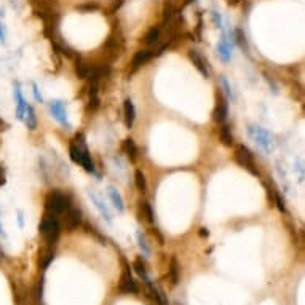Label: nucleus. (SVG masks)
<instances>
[{"instance_id": "obj_1", "label": "nucleus", "mask_w": 305, "mask_h": 305, "mask_svg": "<svg viewBox=\"0 0 305 305\" xmlns=\"http://www.w3.org/2000/svg\"><path fill=\"white\" fill-rule=\"evenodd\" d=\"M34 11L44 20L47 29H54L58 24V5L54 0H30Z\"/></svg>"}, {"instance_id": "obj_2", "label": "nucleus", "mask_w": 305, "mask_h": 305, "mask_svg": "<svg viewBox=\"0 0 305 305\" xmlns=\"http://www.w3.org/2000/svg\"><path fill=\"white\" fill-rule=\"evenodd\" d=\"M248 136L253 139L254 144L258 145L260 150H264L265 154H270L275 149V138L273 134L265 130V128L258 126V125H249L248 128Z\"/></svg>"}, {"instance_id": "obj_3", "label": "nucleus", "mask_w": 305, "mask_h": 305, "mask_svg": "<svg viewBox=\"0 0 305 305\" xmlns=\"http://www.w3.org/2000/svg\"><path fill=\"white\" fill-rule=\"evenodd\" d=\"M70 206H72L70 197L61 190H53L47 197V201H45V208L48 211V214H53V216L64 214Z\"/></svg>"}, {"instance_id": "obj_4", "label": "nucleus", "mask_w": 305, "mask_h": 305, "mask_svg": "<svg viewBox=\"0 0 305 305\" xmlns=\"http://www.w3.org/2000/svg\"><path fill=\"white\" fill-rule=\"evenodd\" d=\"M235 162L240 164V166L243 169H246V171L249 174H253V176H260L259 173V168H258V164H256L254 162V157L251 154V150H249L246 145H236V150H235Z\"/></svg>"}, {"instance_id": "obj_5", "label": "nucleus", "mask_w": 305, "mask_h": 305, "mask_svg": "<svg viewBox=\"0 0 305 305\" xmlns=\"http://www.w3.org/2000/svg\"><path fill=\"white\" fill-rule=\"evenodd\" d=\"M40 234L45 236V240L48 243H54L58 240L59 232H61V225L59 221L56 219V216L53 214H47L40 222Z\"/></svg>"}, {"instance_id": "obj_6", "label": "nucleus", "mask_w": 305, "mask_h": 305, "mask_svg": "<svg viewBox=\"0 0 305 305\" xmlns=\"http://www.w3.org/2000/svg\"><path fill=\"white\" fill-rule=\"evenodd\" d=\"M74 142L78 147V164L83 166L85 171L94 173V163H93V160H91L88 145H87V142H85V136L83 134H77V136L74 138Z\"/></svg>"}, {"instance_id": "obj_7", "label": "nucleus", "mask_w": 305, "mask_h": 305, "mask_svg": "<svg viewBox=\"0 0 305 305\" xmlns=\"http://www.w3.org/2000/svg\"><path fill=\"white\" fill-rule=\"evenodd\" d=\"M48 107H50V114L51 117L58 121V123L63 125L66 130H70V121H69V115H67V106L64 101L61 99H54L48 102Z\"/></svg>"}, {"instance_id": "obj_8", "label": "nucleus", "mask_w": 305, "mask_h": 305, "mask_svg": "<svg viewBox=\"0 0 305 305\" xmlns=\"http://www.w3.org/2000/svg\"><path fill=\"white\" fill-rule=\"evenodd\" d=\"M88 197H90V200L93 201L94 203V208L97 210V212H99L101 214V217L104 219V221L111 225L112 224V211L109 210V206H107V203H106V200L101 197L99 193H97L96 190H90L88 192Z\"/></svg>"}, {"instance_id": "obj_9", "label": "nucleus", "mask_w": 305, "mask_h": 305, "mask_svg": "<svg viewBox=\"0 0 305 305\" xmlns=\"http://www.w3.org/2000/svg\"><path fill=\"white\" fill-rule=\"evenodd\" d=\"M123 275L120 278V283H118V289L120 292H125V294H139V288L136 282L133 280L131 277V272H130V265L123 262Z\"/></svg>"}, {"instance_id": "obj_10", "label": "nucleus", "mask_w": 305, "mask_h": 305, "mask_svg": "<svg viewBox=\"0 0 305 305\" xmlns=\"http://www.w3.org/2000/svg\"><path fill=\"white\" fill-rule=\"evenodd\" d=\"M188 58H190V61L193 63V66L197 67L198 72L201 75H203L205 78H210V67H208V61H206L201 54L197 51V50H190L188 51Z\"/></svg>"}, {"instance_id": "obj_11", "label": "nucleus", "mask_w": 305, "mask_h": 305, "mask_svg": "<svg viewBox=\"0 0 305 305\" xmlns=\"http://www.w3.org/2000/svg\"><path fill=\"white\" fill-rule=\"evenodd\" d=\"M64 214H66L64 224H66V227L69 229V230H74V229L78 227V225H80V222H82V211L78 210V208H74V206H70V208L67 210Z\"/></svg>"}, {"instance_id": "obj_12", "label": "nucleus", "mask_w": 305, "mask_h": 305, "mask_svg": "<svg viewBox=\"0 0 305 305\" xmlns=\"http://www.w3.org/2000/svg\"><path fill=\"white\" fill-rule=\"evenodd\" d=\"M227 115H229V102L222 94H219L217 96V104H216V109H214V120L217 121V123H225Z\"/></svg>"}, {"instance_id": "obj_13", "label": "nucleus", "mask_w": 305, "mask_h": 305, "mask_svg": "<svg viewBox=\"0 0 305 305\" xmlns=\"http://www.w3.org/2000/svg\"><path fill=\"white\" fill-rule=\"evenodd\" d=\"M15 101H16V118L23 120V115H24V112H26L29 104L26 102V99H24V96L21 93V87L18 82L15 83Z\"/></svg>"}, {"instance_id": "obj_14", "label": "nucleus", "mask_w": 305, "mask_h": 305, "mask_svg": "<svg viewBox=\"0 0 305 305\" xmlns=\"http://www.w3.org/2000/svg\"><path fill=\"white\" fill-rule=\"evenodd\" d=\"M123 112H125V125L126 128H133L134 120H136V107H134L133 101L128 97L123 102Z\"/></svg>"}, {"instance_id": "obj_15", "label": "nucleus", "mask_w": 305, "mask_h": 305, "mask_svg": "<svg viewBox=\"0 0 305 305\" xmlns=\"http://www.w3.org/2000/svg\"><path fill=\"white\" fill-rule=\"evenodd\" d=\"M107 195H109V200L112 201L114 208L117 210L118 212H123L125 211V201L121 198V195L118 193V190L115 188L114 186H109L107 187Z\"/></svg>"}, {"instance_id": "obj_16", "label": "nucleus", "mask_w": 305, "mask_h": 305, "mask_svg": "<svg viewBox=\"0 0 305 305\" xmlns=\"http://www.w3.org/2000/svg\"><path fill=\"white\" fill-rule=\"evenodd\" d=\"M216 53H217V56L221 58L224 63H229L230 58H232V44L227 40V39H222L221 42L217 44L216 47Z\"/></svg>"}, {"instance_id": "obj_17", "label": "nucleus", "mask_w": 305, "mask_h": 305, "mask_svg": "<svg viewBox=\"0 0 305 305\" xmlns=\"http://www.w3.org/2000/svg\"><path fill=\"white\" fill-rule=\"evenodd\" d=\"M154 56H157L155 51H152V50H141V51H138L136 54H134V58H133V70H136L138 67H141L142 64L147 63L149 59H152Z\"/></svg>"}, {"instance_id": "obj_18", "label": "nucleus", "mask_w": 305, "mask_h": 305, "mask_svg": "<svg viewBox=\"0 0 305 305\" xmlns=\"http://www.w3.org/2000/svg\"><path fill=\"white\" fill-rule=\"evenodd\" d=\"M21 121L29 128V130H35V128H37V115H35V111H34L30 104L27 106V109H26V112H24Z\"/></svg>"}, {"instance_id": "obj_19", "label": "nucleus", "mask_w": 305, "mask_h": 305, "mask_svg": "<svg viewBox=\"0 0 305 305\" xmlns=\"http://www.w3.org/2000/svg\"><path fill=\"white\" fill-rule=\"evenodd\" d=\"M179 272H181V267H179L178 258H171V262H169V280H171L173 286L179 283Z\"/></svg>"}, {"instance_id": "obj_20", "label": "nucleus", "mask_w": 305, "mask_h": 305, "mask_svg": "<svg viewBox=\"0 0 305 305\" xmlns=\"http://www.w3.org/2000/svg\"><path fill=\"white\" fill-rule=\"evenodd\" d=\"M160 27H152L149 29V32L144 35V42L145 45H155L158 40H160Z\"/></svg>"}, {"instance_id": "obj_21", "label": "nucleus", "mask_w": 305, "mask_h": 305, "mask_svg": "<svg viewBox=\"0 0 305 305\" xmlns=\"http://www.w3.org/2000/svg\"><path fill=\"white\" fill-rule=\"evenodd\" d=\"M136 240H138V245H139V249L142 251L144 256H149L150 254V246H149V243L147 240H145V236L141 230H138L136 232Z\"/></svg>"}, {"instance_id": "obj_22", "label": "nucleus", "mask_w": 305, "mask_h": 305, "mask_svg": "<svg viewBox=\"0 0 305 305\" xmlns=\"http://www.w3.org/2000/svg\"><path fill=\"white\" fill-rule=\"evenodd\" d=\"M221 141L225 145L234 144V134H232V130H230V126L227 123H224L222 128H221Z\"/></svg>"}, {"instance_id": "obj_23", "label": "nucleus", "mask_w": 305, "mask_h": 305, "mask_svg": "<svg viewBox=\"0 0 305 305\" xmlns=\"http://www.w3.org/2000/svg\"><path fill=\"white\" fill-rule=\"evenodd\" d=\"M134 270L138 272V275L141 277V278H144L145 280V283H150V278H149V275H147V270H145V265L142 264V260L141 259H138L136 262H134Z\"/></svg>"}, {"instance_id": "obj_24", "label": "nucleus", "mask_w": 305, "mask_h": 305, "mask_svg": "<svg viewBox=\"0 0 305 305\" xmlns=\"http://www.w3.org/2000/svg\"><path fill=\"white\" fill-rule=\"evenodd\" d=\"M134 181H136V187L141 192L147 190V182H145V176L142 174V171H139V169H138V171L134 173Z\"/></svg>"}, {"instance_id": "obj_25", "label": "nucleus", "mask_w": 305, "mask_h": 305, "mask_svg": "<svg viewBox=\"0 0 305 305\" xmlns=\"http://www.w3.org/2000/svg\"><path fill=\"white\" fill-rule=\"evenodd\" d=\"M125 150H126V154L131 157V160H134V158L138 157V147H136V144H134V141L131 138L125 141Z\"/></svg>"}, {"instance_id": "obj_26", "label": "nucleus", "mask_w": 305, "mask_h": 305, "mask_svg": "<svg viewBox=\"0 0 305 305\" xmlns=\"http://www.w3.org/2000/svg\"><path fill=\"white\" fill-rule=\"evenodd\" d=\"M142 211H144V214H145V221H147L149 224H154L155 216H154V210H152V205L149 203V201L142 203Z\"/></svg>"}, {"instance_id": "obj_27", "label": "nucleus", "mask_w": 305, "mask_h": 305, "mask_svg": "<svg viewBox=\"0 0 305 305\" xmlns=\"http://www.w3.org/2000/svg\"><path fill=\"white\" fill-rule=\"evenodd\" d=\"M273 195H275V200H277V205L280 211H286V206H284V201H282V195H280L278 190H273Z\"/></svg>"}, {"instance_id": "obj_28", "label": "nucleus", "mask_w": 305, "mask_h": 305, "mask_svg": "<svg viewBox=\"0 0 305 305\" xmlns=\"http://www.w3.org/2000/svg\"><path fill=\"white\" fill-rule=\"evenodd\" d=\"M32 91H34V96H35V99H37V102H44V97H42V94H40L37 83H32Z\"/></svg>"}, {"instance_id": "obj_29", "label": "nucleus", "mask_w": 305, "mask_h": 305, "mask_svg": "<svg viewBox=\"0 0 305 305\" xmlns=\"http://www.w3.org/2000/svg\"><path fill=\"white\" fill-rule=\"evenodd\" d=\"M221 82H222V85H224L225 93H227V96H229V97H232V91H230V85H229V82H227V78L222 77V78H221Z\"/></svg>"}, {"instance_id": "obj_30", "label": "nucleus", "mask_w": 305, "mask_h": 305, "mask_svg": "<svg viewBox=\"0 0 305 305\" xmlns=\"http://www.w3.org/2000/svg\"><path fill=\"white\" fill-rule=\"evenodd\" d=\"M5 182H7V176H5V169L0 164V186H5Z\"/></svg>"}, {"instance_id": "obj_31", "label": "nucleus", "mask_w": 305, "mask_h": 305, "mask_svg": "<svg viewBox=\"0 0 305 305\" xmlns=\"http://www.w3.org/2000/svg\"><path fill=\"white\" fill-rule=\"evenodd\" d=\"M18 222H20V227H24V212L18 211Z\"/></svg>"}, {"instance_id": "obj_32", "label": "nucleus", "mask_w": 305, "mask_h": 305, "mask_svg": "<svg viewBox=\"0 0 305 305\" xmlns=\"http://www.w3.org/2000/svg\"><path fill=\"white\" fill-rule=\"evenodd\" d=\"M5 35H7V32H5L3 24H0V42H5Z\"/></svg>"}, {"instance_id": "obj_33", "label": "nucleus", "mask_w": 305, "mask_h": 305, "mask_svg": "<svg viewBox=\"0 0 305 305\" xmlns=\"http://www.w3.org/2000/svg\"><path fill=\"white\" fill-rule=\"evenodd\" d=\"M0 217H2V214H0ZM0 236H3V238H7V232H5L3 225H2V219H0Z\"/></svg>"}, {"instance_id": "obj_34", "label": "nucleus", "mask_w": 305, "mask_h": 305, "mask_svg": "<svg viewBox=\"0 0 305 305\" xmlns=\"http://www.w3.org/2000/svg\"><path fill=\"white\" fill-rule=\"evenodd\" d=\"M8 123H5V121L2 120V118H0V131H7L8 130Z\"/></svg>"}, {"instance_id": "obj_35", "label": "nucleus", "mask_w": 305, "mask_h": 305, "mask_svg": "<svg viewBox=\"0 0 305 305\" xmlns=\"http://www.w3.org/2000/svg\"><path fill=\"white\" fill-rule=\"evenodd\" d=\"M200 230H201V232H200V234H201V235H203V236H205V235H206V236H208V235H210V234H208V229H200Z\"/></svg>"}, {"instance_id": "obj_36", "label": "nucleus", "mask_w": 305, "mask_h": 305, "mask_svg": "<svg viewBox=\"0 0 305 305\" xmlns=\"http://www.w3.org/2000/svg\"><path fill=\"white\" fill-rule=\"evenodd\" d=\"M192 2H193V0H186L184 5H188V3H192Z\"/></svg>"}, {"instance_id": "obj_37", "label": "nucleus", "mask_w": 305, "mask_h": 305, "mask_svg": "<svg viewBox=\"0 0 305 305\" xmlns=\"http://www.w3.org/2000/svg\"><path fill=\"white\" fill-rule=\"evenodd\" d=\"M174 305H182V304H179V302H176V304H174Z\"/></svg>"}]
</instances>
